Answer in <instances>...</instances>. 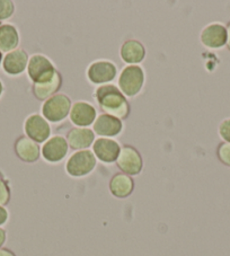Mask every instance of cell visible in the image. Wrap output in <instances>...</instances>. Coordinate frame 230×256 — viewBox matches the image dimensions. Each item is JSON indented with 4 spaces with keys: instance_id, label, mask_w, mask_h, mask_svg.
<instances>
[{
    "instance_id": "f546056e",
    "label": "cell",
    "mask_w": 230,
    "mask_h": 256,
    "mask_svg": "<svg viewBox=\"0 0 230 256\" xmlns=\"http://www.w3.org/2000/svg\"><path fill=\"white\" fill-rule=\"evenodd\" d=\"M2 51H0V64H2Z\"/></svg>"
},
{
    "instance_id": "277c9868",
    "label": "cell",
    "mask_w": 230,
    "mask_h": 256,
    "mask_svg": "<svg viewBox=\"0 0 230 256\" xmlns=\"http://www.w3.org/2000/svg\"><path fill=\"white\" fill-rule=\"evenodd\" d=\"M70 110V100L64 94L54 95L43 105V116L48 121L59 122L67 116Z\"/></svg>"
},
{
    "instance_id": "603a6c76",
    "label": "cell",
    "mask_w": 230,
    "mask_h": 256,
    "mask_svg": "<svg viewBox=\"0 0 230 256\" xmlns=\"http://www.w3.org/2000/svg\"><path fill=\"white\" fill-rule=\"evenodd\" d=\"M10 191L8 188L7 183L0 178V206H5L10 202Z\"/></svg>"
},
{
    "instance_id": "ac0fdd59",
    "label": "cell",
    "mask_w": 230,
    "mask_h": 256,
    "mask_svg": "<svg viewBox=\"0 0 230 256\" xmlns=\"http://www.w3.org/2000/svg\"><path fill=\"white\" fill-rule=\"evenodd\" d=\"M122 59L128 64H136L144 58V48L136 41H128L121 48Z\"/></svg>"
},
{
    "instance_id": "52a82bcc",
    "label": "cell",
    "mask_w": 230,
    "mask_h": 256,
    "mask_svg": "<svg viewBox=\"0 0 230 256\" xmlns=\"http://www.w3.org/2000/svg\"><path fill=\"white\" fill-rule=\"evenodd\" d=\"M201 41L206 46L218 48L227 44V28L221 24H211L202 30Z\"/></svg>"
},
{
    "instance_id": "3957f363",
    "label": "cell",
    "mask_w": 230,
    "mask_h": 256,
    "mask_svg": "<svg viewBox=\"0 0 230 256\" xmlns=\"http://www.w3.org/2000/svg\"><path fill=\"white\" fill-rule=\"evenodd\" d=\"M28 74L35 84L50 82L56 74L53 64L43 56H33L28 62Z\"/></svg>"
},
{
    "instance_id": "9a60e30c",
    "label": "cell",
    "mask_w": 230,
    "mask_h": 256,
    "mask_svg": "<svg viewBox=\"0 0 230 256\" xmlns=\"http://www.w3.org/2000/svg\"><path fill=\"white\" fill-rule=\"evenodd\" d=\"M134 183L126 174H116L110 182V191L116 198H126L134 192Z\"/></svg>"
},
{
    "instance_id": "44dd1931",
    "label": "cell",
    "mask_w": 230,
    "mask_h": 256,
    "mask_svg": "<svg viewBox=\"0 0 230 256\" xmlns=\"http://www.w3.org/2000/svg\"><path fill=\"white\" fill-rule=\"evenodd\" d=\"M14 12V4L10 0H0V20H7Z\"/></svg>"
},
{
    "instance_id": "7c38bea8",
    "label": "cell",
    "mask_w": 230,
    "mask_h": 256,
    "mask_svg": "<svg viewBox=\"0 0 230 256\" xmlns=\"http://www.w3.org/2000/svg\"><path fill=\"white\" fill-rule=\"evenodd\" d=\"M96 111L90 104L84 103V102H78L72 106V112H70V118L72 121L79 126H90L95 120Z\"/></svg>"
},
{
    "instance_id": "484cf974",
    "label": "cell",
    "mask_w": 230,
    "mask_h": 256,
    "mask_svg": "<svg viewBox=\"0 0 230 256\" xmlns=\"http://www.w3.org/2000/svg\"><path fill=\"white\" fill-rule=\"evenodd\" d=\"M6 237H7V235H6V230H5V229L0 228V248H2V245L5 244V242H6Z\"/></svg>"
},
{
    "instance_id": "ba28073f",
    "label": "cell",
    "mask_w": 230,
    "mask_h": 256,
    "mask_svg": "<svg viewBox=\"0 0 230 256\" xmlns=\"http://www.w3.org/2000/svg\"><path fill=\"white\" fill-rule=\"evenodd\" d=\"M25 131L30 139L38 142L46 141L50 136V126L40 116H30L25 123Z\"/></svg>"
},
{
    "instance_id": "30bf717a",
    "label": "cell",
    "mask_w": 230,
    "mask_h": 256,
    "mask_svg": "<svg viewBox=\"0 0 230 256\" xmlns=\"http://www.w3.org/2000/svg\"><path fill=\"white\" fill-rule=\"evenodd\" d=\"M94 152L102 162H112L120 155V146L114 140L98 139L94 144Z\"/></svg>"
},
{
    "instance_id": "7402d4cb",
    "label": "cell",
    "mask_w": 230,
    "mask_h": 256,
    "mask_svg": "<svg viewBox=\"0 0 230 256\" xmlns=\"http://www.w3.org/2000/svg\"><path fill=\"white\" fill-rule=\"evenodd\" d=\"M218 157L222 164L230 167V144L224 142L219 146Z\"/></svg>"
},
{
    "instance_id": "83f0119b",
    "label": "cell",
    "mask_w": 230,
    "mask_h": 256,
    "mask_svg": "<svg viewBox=\"0 0 230 256\" xmlns=\"http://www.w3.org/2000/svg\"><path fill=\"white\" fill-rule=\"evenodd\" d=\"M227 46L230 50V23L228 24V28H227Z\"/></svg>"
},
{
    "instance_id": "2e32d148",
    "label": "cell",
    "mask_w": 230,
    "mask_h": 256,
    "mask_svg": "<svg viewBox=\"0 0 230 256\" xmlns=\"http://www.w3.org/2000/svg\"><path fill=\"white\" fill-rule=\"evenodd\" d=\"M15 150L17 156L24 162H32L38 158V146L35 144L33 140L25 138V136H22V138L17 140V142L15 144Z\"/></svg>"
},
{
    "instance_id": "8992f818",
    "label": "cell",
    "mask_w": 230,
    "mask_h": 256,
    "mask_svg": "<svg viewBox=\"0 0 230 256\" xmlns=\"http://www.w3.org/2000/svg\"><path fill=\"white\" fill-rule=\"evenodd\" d=\"M118 165L124 173L136 175L142 170V160L134 148L124 147L118 157Z\"/></svg>"
},
{
    "instance_id": "4fadbf2b",
    "label": "cell",
    "mask_w": 230,
    "mask_h": 256,
    "mask_svg": "<svg viewBox=\"0 0 230 256\" xmlns=\"http://www.w3.org/2000/svg\"><path fill=\"white\" fill-rule=\"evenodd\" d=\"M122 129V123L118 118H114L108 114H102L100 116L97 118L94 124V130L97 134L112 136L120 134Z\"/></svg>"
},
{
    "instance_id": "e0dca14e",
    "label": "cell",
    "mask_w": 230,
    "mask_h": 256,
    "mask_svg": "<svg viewBox=\"0 0 230 256\" xmlns=\"http://www.w3.org/2000/svg\"><path fill=\"white\" fill-rule=\"evenodd\" d=\"M94 141V134L90 129H72L68 134V142L74 149L87 148Z\"/></svg>"
},
{
    "instance_id": "7a4b0ae2",
    "label": "cell",
    "mask_w": 230,
    "mask_h": 256,
    "mask_svg": "<svg viewBox=\"0 0 230 256\" xmlns=\"http://www.w3.org/2000/svg\"><path fill=\"white\" fill-rule=\"evenodd\" d=\"M96 165V160L92 152L90 150H82L78 152L69 158L66 165L68 174L74 176V178H82L90 174L94 170Z\"/></svg>"
},
{
    "instance_id": "4316f807",
    "label": "cell",
    "mask_w": 230,
    "mask_h": 256,
    "mask_svg": "<svg viewBox=\"0 0 230 256\" xmlns=\"http://www.w3.org/2000/svg\"><path fill=\"white\" fill-rule=\"evenodd\" d=\"M0 256H16V255L10 250L0 248Z\"/></svg>"
},
{
    "instance_id": "f1b7e54d",
    "label": "cell",
    "mask_w": 230,
    "mask_h": 256,
    "mask_svg": "<svg viewBox=\"0 0 230 256\" xmlns=\"http://www.w3.org/2000/svg\"><path fill=\"white\" fill-rule=\"evenodd\" d=\"M2 84L0 82V95H2Z\"/></svg>"
},
{
    "instance_id": "6da1fadb",
    "label": "cell",
    "mask_w": 230,
    "mask_h": 256,
    "mask_svg": "<svg viewBox=\"0 0 230 256\" xmlns=\"http://www.w3.org/2000/svg\"><path fill=\"white\" fill-rule=\"evenodd\" d=\"M97 100L100 108L114 118H126L129 113V106L121 92L113 85L100 87L96 92Z\"/></svg>"
},
{
    "instance_id": "8fae6325",
    "label": "cell",
    "mask_w": 230,
    "mask_h": 256,
    "mask_svg": "<svg viewBox=\"0 0 230 256\" xmlns=\"http://www.w3.org/2000/svg\"><path fill=\"white\" fill-rule=\"evenodd\" d=\"M115 74H116L115 66L110 62H104V61L92 64L88 69V78L90 79V82L95 84L108 82L112 80Z\"/></svg>"
},
{
    "instance_id": "d4e9b609",
    "label": "cell",
    "mask_w": 230,
    "mask_h": 256,
    "mask_svg": "<svg viewBox=\"0 0 230 256\" xmlns=\"http://www.w3.org/2000/svg\"><path fill=\"white\" fill-rule=\"evenodd\" d=\"M8 220V211L0 206V226L5 224Z\"/></svg>"
},
{
    "instance_id": "d6986e66",
    "label": "cell",
    "mask_w": 230,
    "mask_h": 256,
    "mask_svg": "<svg viewBox=\"0 0 230 256\" xmlns=\"http://www.w3.org/2000/svg\"><path fill=\"white\" fill-rule=\"evenodd\" d=\"M18 44V33L12 25L0 26V51H12Z\"/></svg>"
},
{
    "instance_id": "9c48e42d",
    "label": "cell",
    "mask_w": 230,
    "mask_h": 256,
    "mask_svg": "<svg viewBox=\"0 0 230 256\" xmlns=\"http://www.w3.org/2000/svg\"><path fill=\"white\" fill-rule=\"evenodd\" d=\"M68 144L62 136H53L46 144L43 146L42 152L43 157L48 162H56L64 160V156L67 155Z\"/></svg>"
},
{
    "instance_id": "cb8c5ba5",
    "label": "cell",
    "mask_w": 230,
    "mask_h": 256,
    "mask_svg": "<svg viewBox=\"0 0 230 256\" xmlns=\"http://www.w3.org/2000/svg\"><path fill=\"white\" fill-rule=\"evenodd\" d=\"M219 134L224 141L230 144V118H226L219 126Z\"/></svg>"
},
{
    "instance_id": "ffe728a7",
    "label": "cell",
    "mask_w": 230,
    "mask_h": 256,
    "mask_svg": "<svg viewBox=\"0 0 230 256\" xmlns=\"http://www.w3.org/2000/svg\"><path fill=\"white\" fill-rule=\"evenodd\" d=\"M61 78L59 74L56 72L54 76L50 82H44V84H34V95L38 97V100H46L48 97H50L53 92L58 90V88L60 86Z\"/></svg>"
},
{
    "instance_id": "5b68a950",
    "label": "cell",
    "mask_w": 230,
    "mask_h": 256,
    "mask_svg": "<svg viewBox=\"0 0 230 256\" xmlns=\"http://www.w3.org/2000/svg\"><path fill=\"white\" fill-rule=\"evenodd\" d=\"M144 84V72L140 67L130 66L123 70L118 80L121 90L128 96H134L140 92Z\"/></svg>"
},
{
    "instance_id": "5bb4252c",
    "label": "cell",
    "mask_w": 230,
    "mask_h": 256,
    "mask_svg": "<svg viewBox=\"0 0 230 256\" xmlns=\"http://www.w3.org/2000/svg\"><path fill=\"white\" fill-rule=\"evenodd\" d=\"M28 54L23 50L12 51L5 56L4 69L10 74H20L25 70L28 64Z\"/></svg>"
}]
</instances>
